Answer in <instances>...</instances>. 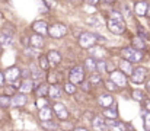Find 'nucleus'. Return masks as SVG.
<instances>
[{
	"label": "nucleus",
	"mask_w": 150,
	"mask_h": 131,
	"mask_svg": "<svg viewBox=\"0 0 150 131\" xmlns=\"http://www.w3.org/2000/svg\"><path fill=\"white\" fill-rule=\"evenodd\" d=\"M108 29L115 35H122L125 32L127 26H125L122 13L120 10H112L111 12V15L108 18Z\"/></svg>",
	"instance_id": "1"
},
{
	"label": "nucleus",
	"mask_w": 150,
	"mask_h": 131,
	"mask_svg": "<svg viewBox=\"0 0 150 131\" xmlns=\"http://www.w3.org/2000/svg\"><path fill=\"white\" fill-rule=\"evenodd\" d=\"M121 57L130 63H140L143 60V51L134 47H125L121 50Z\"/></svg>",
	"instance_id": "2"
},
{
	"label": "nucleus",
	"mask_w": 150,
	"mask_h": 131,
	"mask_svg": "<svg viewBox=\"0 0 150 131\" xmlns=\"http://www.w3.org/2000/svg\"><path fill=\"white\" fill-rule=\"evenodd\" d=\"M96 34L93 32H82L80 37H79V45L85 50H91L93 45H96Z\"/></svg>",
	"instance_id": "3"
},
{
	"label": "nucleus",
	"mask_w": 150,
	"mask_h": 131,
	"mask_svg": "<svg viewBox=\"0 0 150 131\" xmlns=\"http://www.w3.org/2000/svg\"><path fill=\"white\" fill-rule=\"evenodd\" d=\"M85 76H86V70L85 67L82 66H74L70 73H69V80L73 83V85H77V83H82L85 80Z\"/></svg>",
	"instance_id": "4"
},
{
	"label": "nucleus",
	"mask_w": 150,
	"mask_h": 131,
	"mask_svg": "<svg viewBox=\"0 0 150 131\" xmlns=\"http://www.w3.org/2000/svg\"><path fill=\"white\" fill-rule=\"evenodd\" d=\"M13 34H15V29H12L9 25L4 26L0 31V45L1 47H12L13 45Z\"/></svg>",
	"instance_id": "5"
},
{
	"label": "nucleus",
	"mask_w": 150,
	"mask_h": 131,
	"mask_svg": "<svg viewBox=\"0 0 150 131\" xmlns=\"http://www.w3.org/2000/svg\"><path fill=\"white\" fill-rule=\"evenodd\" d=\"M67 32H69V29H67V26L64 23H54V25H51L48 28V35L51 38H54V40L66 37Z\"/></svg>",
	"instance_id": "6"
},
{
	"label": "nucleus",
	"mask_w": 150,
	"mask_h": 131,
	"mask_svg": "<svg viewBox=\"0 0 150 131\" xmlns=\"http://www.w3.org/2000/svg\"><path fill=\"white\" fill-rule=\"evenodd\" d=\"M146 76H147V69L146 67H136L133 74L130 76V79H131L133 83L140 85V83H143L146 80Z\"/></svg>",
	"instance_id": "7"
},
{
	"label": "nucleus",
	"mask_w": 150,
	"mask_h": 131,
	"mask_svg": "<svg viewBox=\"0 0 150 131\" xmlns=\"http://www.w3.org/2000/svg\"><path fill=\"white\" fill-rule=\"evenodd\" d=\"M109 77H111V80L118 87H124L127 85V76H125L121 70H114V72H111V73H109Z\"/></svg>",
	"instance_id": "8"
},
{
	"label": "nucleus",
	"mask_w": 150,
	"mask_h": 131,
	"mask_svg": "<svg viewBox=\"0 0 150 131\" xmlns=\"http://www.w3.org/2000/svg\"><path fill=\"white\" fill-rule=\"evenodd\" d=\"M52 111H54V115H55L60 121H66V120L69 118V111H67V108H66L63 103H60V102H55V103L52 105Z\"/></svg>",
	"instance_id": "9"
},
{
	"label": "nucleus",
	"mask_w": 150,
	"mask_h": 131,
	"mask_svg": "<svg viewBox=\"0 0 150 131\" xmlns=\"http://www.w3.org/2000/svg\"><path fill=\"white\" fill-rule=\"evenodd\" d=\"M89 52H91V57L95 58L96 61L105 60L106 55H108V51H106L103 47H99V45H93V47L89 50Z\"/></svg>",
	"instance_id": "10"
},
{
	"label": "nucleus",
	"mask_w": 150,
	"mask_h": 131,
	"mask_svg": "<svg viewBox=\"0 0 150 131\" xmlns=\"http://www.w3.org/2000/svg\"><path fill=\"white\" fill-rule=\"evenodd\" d=\"M19 76H21V70H19L16 66H12V67H9V69L4 72L6 82H9V83H13V82H16V80L19 79Z\"/></svg>",
	"instance_id": "11"
},
{
	"label": "nucleus",
	"mask_w": 150,
	"mask_h": 131,
	"mask_svg": "<svg viewBox=\"0 0 150 131\" xmlns=\"http://www.w3.org/2000/svg\"><path fill=\"white\" fill-rule=\"evenodd\" d=\"M92 127L95 131H109L108 125H106V120H103V117H100V115H95L92 118Z\"/></svg>",
	"instance_id": "12"
},
{
	"label": "nucleus",
	"mask_w": 150,
	"mask_h": 131,
	"mask_svg": "<svg viewBox=\"0 0 150 131\" xmlns=\"http://www.w3.org/2000/svg\"><path fill=\"white\" fill-rule=\"evenodd\" d=\"M29 42H31V47H32V48H35V50H41V48H44V45H45V40H44L42 35H40V34H34V35L29 38Z\"/></svg>",
	"instance_id": "13"
},
{
	"label": "nucleus",
	"mask_w": 150,
	"mask_h": 131,
	"mask_svg": "<svg viewBox=\"0 0 150 131\" xmlns=\"http://www.w3.org/2000/svg\"><path fill=\"white\" fill-rule=\"evenodd\" d=\"M32 29L35 31V34H40V35H47L48 34V25H47L45 21H37V22H34Z\"/></svg>",
	"instance_id": "14"
},
{
	"label": "nucleus",
	"mask_w": 150,
	"mask_h": 131,
	"mask_svg": "<svg viewBox=\"0 0 150 131\" xmlns=\"http://www.w3.org/2000/svg\"><path fill=\"white\" fill-rule=\"evenodd\" d=\"M52 115H54V111H52V108H50L48 105L40 108L38 117H40L41 121H51V120H52Z\"/></svg>",
	"instance_id": "15"
},
{
	"label": "nucleus",
	"mask_w": 150,
	"mask_h": 131,
	"mask_svg": "<svg viewBox=\"0 0 150 131\" xmlns=\"http://www.w3.org/2000/svg\"><path fill=\"white\" fill-rule=\"evenodd\" d=\"M147 7H149V3L144 1V0H140V1H137L136 6H134V13H136L137 16H140V18H142V16H146Z\"/></svg>",
	"instance_id": "16"
},
{
	"label": "nucleus",
	"mask_w": 150,
	"mask_h": 131,
	"mask_svg": "<svg viewBox=\"0 0 150 131\" xmlns=\"http://www.w3.org/2000/svg\"><path fill=\"white\" fill-rule=\"evenodd\" d=\"M26 102H28V98H26L25 93H16V95H13L10 105L15 106V108H19V106H23Z\"/></svg>",
	"instance_id": "17"
},
{
	"label": "nucleus",
	"mask_w": 150,
	"mask_h": 131,
	"mask_svg": "<svg viewBox=\"0 0 150 131\" xmlns=\"http://www.w3.org/2000/svg\"><path fill=\"white\" fill-rule=\"evenodd\" d=\"M47 57H48V61H50L51 66H58L61 63V58H63L60 51H57V50H50Z\"/></svg>",
	"instance_id": "18"
},
{
	"label": "nucleus",
	"mask_w": 150,
	"mask_h": 131,
	"mask_svg": "<svg viewBox=\"0 0 150 131\" xmlns=\"http://www.w3.org/2000/svg\"><path fill=\"white\" fill-rule=\"evenodd\" d=\"M98 103L102 108H108V106L114 105V98L109 93H102V95L98 96Z\"/></svg>",
	"instance_id": "19"
},
{
	"label": "nucleus",
	"mask_w": 150,
	"mask_h": 131,
	"mask_svg": "<svg viewBox=\"0 0 150 131\" xmlns=\"http://www.w3.org/2000/svg\"><path fill=\"white\" fill-rule=\"evenodd\" d=\"M61 95H63V89H61L60 85H57V83L50 85V89H48V98H51V99H58Z\"/></svg>",
	"instance_id": "20"
},
{
	"label": "nucleus",
	"mask_w": 150,
	"mask_h": 131,
	"mask_svg": "<svg viewBox=\"0 0 150 131\" xmlns=\"http://www.w3.org/2000/svg\"><path fill=\"white\" fill-rule=\"evenodd\" d=\"M118 66H120V70H121L125 76H131L133 72H134V69H133V63H130V61H127V60L120 61Z\"/></svg>",
	"instance_id": "21"
},
{
	"label": "nucleus",
	"mask_w": 150,
	"mask_h": 131,
	"mask_svg": "<svg viewBox=\"0 0 150 131\" xmlns=\"http://www.w3.org/2000/svg\"><path fill=\"white\" fill-rule=\"evenodd\" d=\"M35 89V82H32L31 79H25L23 82H22V85L19 87V90H21V93H29L31 90H34Z\"/></svg>",
	"instance_id": "22"
},
{
	"label": "nucleus",
	"mask_w": 150,
	"mask_h": 131,
	"mask_svg": "<svg viewBox=\"0 0 150 131\" xmlns=\"http://www.w3.org/2000/svg\"><path fill=\"white\" fill-rule=\"evenodd\" d=\"M118 106L114 103V105H111V106H108V108H105V112H103V115L106 117V118H111V120H115L117 117H118V109H117Z\"/></svg>",
	"instance_id": "23"
},
{
	"label": "nucleus",
	"mask_w": 150,
	"mask_h": 131,
	"mask_svg": "<svg viewBox=\"0 0 150 131\" xmlns=\"http://www.w3.org/2000/svg\"><path fill=\"white\" fill-rule=\"evenodd\" d=\"M29 70H31V77H34V79H37V80H40V79H42V69L41 67H38L37 64H31L29 66Z\"/></svg>",
	"instance_id": "24"
},
{
	"label": "nucleus",
	"mask_w": 150,
	"mask_h": 131,
	"mask_svg": "<svg viewBox=\"0 0 150 131\" xmlns=\"http://www.w3.org/2000/svg\"><path fill=\"white\" fill-rule=\"evenodd\" d=\"M96 60L95 58H92V57H89V58H86L85 60V64H83V67H85V70L86 72H91V73H93L95 70H96Z\"/></svg>",
	"instance_id": "25"
},
{
	"label": "nucleus",
	"mask_w": 150,
	"mask_h": 131,
	"mask_svg": "<svg viewBox=\"0 0 150 131\" xmlns=\"http://www.w3.org/2000/svg\"><path fill=\"white\" fill-rule=\"evenodd\" d=\"M48 89L50 86L45 85V83H40V86L35 89V93L38 98H44V96H48Z\"/></svg>",
	"instance_id": "26"
},
{
	"label": "nucleus",
	"mask_w": 150,
	"mask_h": 131,
	"mask_svg": "<svg viewBox=\"0 0 150 131\" xmlns=\"http://www.w3.org/2000/svg\"><path fill=\"white\" fill-rule=\"evenodd\" d=\"M86 22L89 23V25H92V26H96V28H100L103 23H102V21H100V18L98 15H92L91 18H88L86 19Z\"/></svg>",
	"instance_id": "27"
},
{
	"label": "nucleus",
	"mask_w": 150,
	"mask_h": 131,
	"mask_svg": "<svg viewBox=\"0 0 150 131\" xmlns=\"http://www.w3.org/2000/svg\"><path fill=\"white\" fill-rule=\"evenodd\" d=\"M133 99L134 101H137V102H144L146 101V95H144V92L143 90H140V89H136V90H133Z\"/></svg>",
	"instance_id": "28"
},
{
	"label": "nucleus",
	"mask_w": 150,
	"mask_h": 131,
	"mask_svg": "<svg viewBox=\"0 0 150 131\" xmlns=\"http://www.w3.org/2000/svg\"><path fill=\"white\" fill-rule=\"evenodd\" d=\"M142 118H143V125H144V130L150 131V112H147L146 109H143V112H142Z\"/></svg>",
	"instance_id": "29"
},
{
	"label": "nucleus",
	"mask_w": 150,
	"mask_h": 131,
	"mask_svg": "<svg viewBox=\"0 0 150 131\" xmlns=\"http://www.w3.org/2000/svg\"><path fill=\"white\" fill-rule=\"evenodd\" d=\"M96 72H98V74H103L108 72V63L105 60H100L96 63Z\"/></svg>",
	"instance_id": "30"
},
{
	"label": "nucleus",
	"mask_w": 150,
	"mask_h": 131,
	"mask_svg": "<svg viewBox=\"0 0 150 131\" xmlns=\"http://www.w3.org/2000/svg\"><path fill=\"white\" fill-rule=\"evenodd\" d=\"M38 60H40V67H41L42 70H48V69H50L51 64H50V61H48V57H47V55L42 54V55H40Z\"/></svg>",
	"instance_id": "31"
},
{
	"label": "nucleus",
	"mask_w": 150,
	"mask_h": 131,
	"mask_svg": "<svg viewBox=\"0 0 150 131\" xmlns=\"http://www.w3.org/2000/svg\"><path fill=\"white\" fill-rule=\"evenodd\" d=\"M12 103V99L7 95H0V108H9Z\"/></svg>",
	"instance_id": "32"
},
{
	"label": "nucleus",
	"mask_w": 150,
	"mask_h": 131,
	"mask_svg": "<svg viewBox=\"0 0 150 131\" xmlns=\"http://www.w3.org/2000/svg\"><path fill=\"white\" fill-rule=\"evenodd\" d=\"M133 47L137 48V50H144V40H142L140 37H134L133 38Z\"/></svg>",
	"instance_id": "33"
},
{
	"label": "nucleus",
	"mask_w": 150,
	"mask_h": 131,
	"mask_svg": "<svg viewBox=\"0 0 150 131\" xmlns=\"http://www.w3.org/2000/svg\"><path fill=\"white\" fill-rule=\"evenodd\" d=\"M41 127L44 130H48V131H52V130H57V124L52 123V121H41Z\"/></svg>",
	"instance_id": "34"
},
{
	"label": "nucleus",
	"mask_w": 150,
	"mask_h": 131,
	"mask_svg": "<svg viewBox=\"0 0 150 131\" xmlns=\"http://www.w3.org/2000/svg\"><path fill=\"white\" fill-rule=\"evenodd\" d=\"M89 83H91L92 86H95V85L100 83V74H91V77H89Z\"/></svg>",
	"instance_id": "35"
},
{
	"label": "nucleus",
	"mask_w": 150,
	"mask_h": 131,
	"mask_svg": "<svg viewBox=\"0 0 150 131\" xmlns=\"http://www.w3.org/2000/svg\"><path fill=\"white\" fill-rule=\"evenodd\" d=\"M64 89H66V92L70 93V95H71V93H76V85H73L71 82L66 83V85H64Z\"/></svg>",
	"instance_id": "36"
},
{
	"label": "nucleus",
	"mask_w": 150,
	"mask_h": 131,
	"mask_svg": "<svg viewBox=\"0 0 150 131\" xmlns=\"http://www.w3.org/2000/svg\"><path fill=\"white\" fill-rule=\"evenodd\" d=\"M124 16H127V18H131V9L128 7V4L127 3H124L122 4V12H121Z\"/></svg>",
	"instance_id": "37"
},
{
	"label": "nucleus",
	"mask_w": 150,
	"mask_h": 131,
	"mask_svg": "<svg viewBox=\"0 0 150 131\" xmlns=\"http://www.w3.org/2000/svg\"><path fill=\"white\" fill-rule=\"evenodd\" d=\"M139 37H140L142 40H147V38H149V34H147L143 28H140V26H139Z\"/></svg>",
	"instance_id": "38"
},
{
	"label": "nucleus",
	"mask_w": 150,
	"mask_h": 131,
	"mask_svg": "<svg viewBox=\"0 0 150 131\" xmlns=\"http://www.w3.org/2000/svg\"><path fill=\"white\" fill-rule=\"evenodd\" d=\"M21 73H22L21 76L23 77V80H25V79H29V77H31V70H29V67H26V69H23V70H22Z\"/></svg>",
	"instance_id": "39"
},
{
	"label": "nucleus",
	"mask_w": 150,
	"mask_h": 131,
	"mask_svg": "<svg viewBox=\"0 0 150 131\" xmlns=\"http://www.w3.org/2000/svg\"><path fill=\"white\" fill-rule=\"evenodd\" d=\"M105 86L108 87L109 90H117V89H118V86H117V85H115V83H114L112 80H109V82H106V83H105Z\"/></svg>",
	"instance_id": "40"
},
{
	"label": "nucleus",
	"mask_w": 150,
	"mask_h": 131,
	"mask_svg": "<svg viewBox=\"0 0 150 131\" xmlns=\"http://www.w3.org/2000/svg\"><path fill=\"white\" fill-rule=\"evenodd\" d=\"M89 85H91V83H89V82H85V80H83V82H82V85H80V86H82V89H83V90H85V92H89V89H91V86H89Z\"/></svg>",
	"instance_id": "41"
},
{
	"label": "nucleus",
	"mask_w": 150,
	"mask_h": 131,
	"mask_svg": "<svg viewBox=\"0 0 150 131\" xmlns=\"http://www.w3.org/2000/svg\"><path fill=\"white\" fill-rule=\"evenodd\" d=\"M4 82H6V77H4V72H0V87L4 85Z\"/></svg>",
	"instance_id": "42"
},
{
	"label": "nucleus",
	"mask_w": 150,
	"mask_h": 131,
	"mask_svg": "<svg viewBox=\"0 0 150 131\" xmlns=\"http://www.w3.org/2000/svg\"><path fill=\"white\" fill-rule=\"evenodd\" d=\"M143 105H144V109H146L147 112H150V99H146V101L143 102Z\"/></svg>",
	"instance_id": "43"
},
{
	"label": "nucleus",
	"mask_w": 150,
	"mask_h": 131,
	"mask_svg": "<svg viewBox=\"0 0 150 131\" xmlns=\"http://www.w3.org/2000/svg\"><path fill=\"white\" fill-rule=\"evenodd\" d=\"M21 85H22V82H21L19 79H18L16 82H13V83H12V86H13V89H19V87H21Z\"/></svg>",
	"instance_id": "44"
},
{
	"label": "nucleus",
	"mask_w": 150,
	"mask_h": 131,
	"mask_svg": "<svg viewBox=\"0 0 150 131\" xmlns=\"http://www.w3.org/2000/svg\"><path fill=\"white\" fill-rule=\"evenodd\" d=\"M22 44H23V45L28 48V45H31V42H29V38H28V37H23V38H22Z\"/></svg>",
	"instance_id": "45"
},
{
	"label": "nucleus",
	"mask_w": 150,
	"mask_h": 131,
	"mask_svg": "<svg viewBox=\"0 0 150 131\" xmlns=\"http://www.w3.org/2000/svg\"><path fill=\"white\" fill-rule=\"evenodd\" d=\"M117 0H100V3H103V4H114Z\"/></svg>",
	"instance_id": "46"
},
{
	"label": "nucleus",
	"mask_w": 150,
	"mask_h": 131,
	"mask_svg": "<svg viewBox=\"0 0 150 131\" xmlns=\"http://www.w3.org/2000/svg\"><path fill=\"white\" fill-rule=\"evenodd\" d=\"M146 90H147V93L150 95V80H147V83H146Z\"/></svg>",
	"instance_id": "47"
},
{
	"label": "nucleus",
	"mask_w": 150,
	"mask_h": 131,
	"mask_svg": "<svg viewBox=\"0 0 150 131\" xmlns=\"http://www.w3.org/2000/svg\"><path fill=\"white\" fill-rule=\"evenodd\" d=\"M89 3L91 4H98V3H100V0H89Z\"/></svg>",
	"instance_id": "48"
},
{
	"label": "nucleus",
	"mask_w": 150,
	"mask_h": 131,
	"mask_svg": "<svg viewBox=\"0 0 150 131\" xmlns=\"http://www.w3.org/2000/svg\"><path fill=\"white\" fill-rule=\"evenodd\" d=\"M74 131H88V130L83 128V127H77V128H74Z\"/></svg>",
	"instance_id": "49"
},
{
	"label": "nucleus",
	"mask_w": 150,
	"mask_h": 131,
	"mask_svg": "<svg viewBox=\"0 0 150 131\" xmlns=\"http://www.w3.org/2000/svg\"><path fill=\"white\" fill-rule=\"evenodd\" d=\"M12 92H13V86H12V87H7V89H6V93H12Z\"/></svg>",
	"instance_id": "50"
},
{
	"label": "nucleus",
	"mask_w": 150,
	"mask_h": 131,
	"mask_svg": "<svg viewBox=\"0 0 150 131\" xmlns=\"http://www.w3.org/2000/svg\"><path fill=\"white\" fill-rule=\"evenodd\" d=\"M146 16H149L150 18V3H149V7H147V13H146Z\"/></svg>",
	"instance_id": "51"
},
{
	"label": "nucleus",
	"mask_w": 150,
	"mask_h": 131,
	"mask_svg": "<svg viewBox=\"0 0 150 131\" xmlns=\"http://www.w3.org/2000/svg\"><path fill=\"white\" fill-rule=\"evenodd\" d=\"M52 131H63V130H58V128H57V130H52Z\"/></svg>",
	"instance_id": "52"
},
{
	"label": "nucleus",
	"mask_w": 150,
	"mask_h": 131,
	"mask_svg": "<svg viewBox=\"0 0 150 131\" xmlns=\"http://www.w3.org/2000/svg\"><path fill=\"white\" fill-rule=\"evenodd\" d=\"M0 50H1V45H0Z\"/></svg>",
	"instance_id": "53"
}]
</instances>
